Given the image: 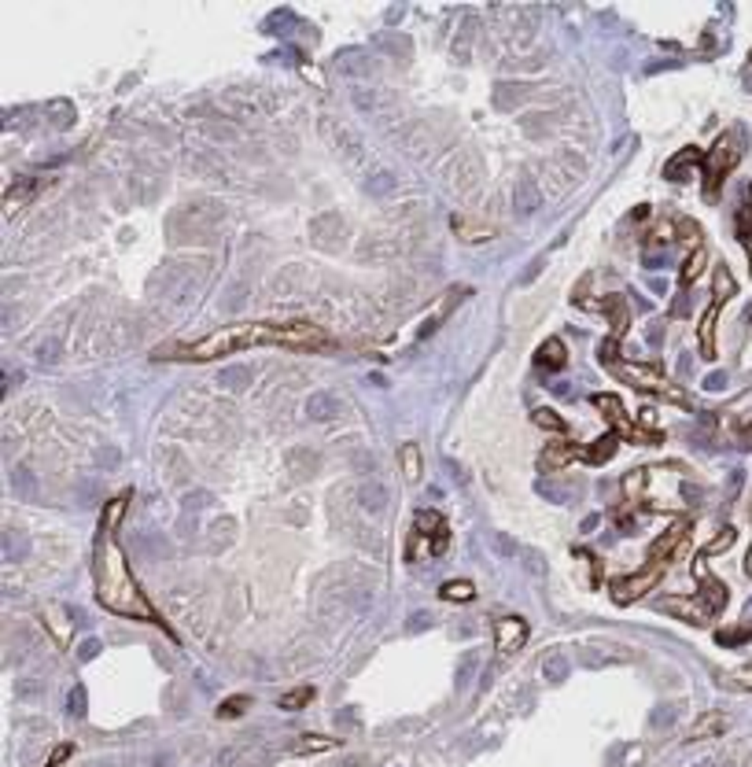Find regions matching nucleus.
Listing matches in <instances>:
<instances>
[{
  "label": "nucleus",
  "mask_w": 752,
  "mask_h": 767,
  "mask_svg": "<svg viewBox=\"0 0 752 767\" xmlns=\"http://www.w3.org/2000/svg\"><path fill=\"white\" fill-rule=\"evenodd\" d=\"M96 597L103 609H111L119 616H137V620L155 616L148 597L137 587V579L129 576L126 553L119 550V542H114L107 528L100 531V542H96Z\"/></svg>",
  "instance_id": "nucleus-1"
},
{
  "label": "nucleus",
  "mask_w": 752,
  "mask_h": 767,
  "mask_svg": "<svg viewBox=\"0 0 752 767\" xmlns=\"http://www.w3.org/2000/svg\"><path fill=\"white\" fill-rule=\"evenodd\" d=\"M258 343H284V325H229V329H218L196 343L166 347V355H177L185 362H211V358L236 355L243 347H258Z\"/></svg>",
  "instance_id": "nucleus-2"
},
{
  "label": "nucleus",
  "mask_w": 752,
  "mask_h": 767,
  "mask_svg": "<svg viewBox=\"0 0 752 767\" xmlns=\"http://www.w3.org/2000/svg\"><path fill=\"white\" fill-rule=\"evenodd\" d=\"M624 491H627V498H634L638 505H645V509H679L682 495H686L682 476H675L671 469H664V465L627 472Z\"/></svg>",
  "instance_id": "nucleus-3"
},
{
  "label": "nucleus",
  "mask_w": 752,
  "mask_h": 767,
  "mask_svg": "<svg viewBox=\"0 0 752 767\" xmlns=\"http://www.w3.org/2000/svg\"><path fill=\"white\" fill-rule=\"evenodd\" d=\"M443 177H446V188H450L458 200H476V196H479V185H483V163H479L476 151H458V155L446 163Z\"/></svg>",
  "instance_id": "nucleus-4"
},
{
  "label": "nucleus",
  "mask_w": 752,
  "mask_h": 767,
  "mask_svg": "<svg viewBox=\"0 0 752 767\" xmlns=\"http://www.w3.org/2000/svg\"><path fill=\"white\" fill-rule=\"evenodd\" d=\"M742 163V133L737 129H730V133H723L716 140V148H712L705 155V174H708V196H716L719 181L727 177L734 166Z\"/></svg>",
  "instance_id": "nucleus-5"
},
{
  "label": "nucleus",
  "mask_w": 752,
  "mask_h": 767,
  "mask_svg": "<svg viewBox=\"0 0 752 767\" xmlns=\"http://www.w3.org/2000/svg\"><path fill=\"white\" fill-rule=\"evenodd\" d=\"M612 373L619 376V380H627V384H634V387H642V392H653V395H664V399H671V402H686V392L682 387H675L668 380L664 373H660L656 366H645V362H634V366H612Z\"/></svg>",
  "instance_id": "nucleus-6"
},
{
  "label": "nucleus",
  "mask_w": 752,
  "mask_h": 767,
  "mask_svg": "<svg viewBox=\"0 0 752 767\" xmlns=\"http://www.w3.org/2000/svg\"><path fill=\"white\" fill-rule=\"evenodd\" d=\"M539 174H542V181H546V192H550V196H564L568 188L582 181V174H587V163H582L576 151H561V155H553V159L542 163Z\"/></svg>",
  "instance_id": "nucleus-7"
},
{
  "label": "nucleus",
  "mask_w": 752,
  "mask_h": 767,
  "mask_svg": "<svg viewBox=\"0 0 752 767\" xmlns=\"http://www.w3.org/2000/svg\"><path fill=\"white\" fill-rule=\"evenodd\" d=\"M222 218H225V214H222V207H218V203L200 200V203H188L185 211L174 218V225H185V222H188L192 237H211V232L222 225Z\"/></svg>",
  "instance_id": "nucleus-8"
},
{
  "label": "nucleus",
  "mask_w": 752,
  "mask_h": 767,
  "mask_svg": "<svg viewBox=\"0 0 752 767\" xmlns=\"http://www.w3.org/2000/svg\"><path fill=\"white\" fill-rule=\"evenodd\" d=\"M310 240L317 248H336V244L347 240V218L340 211H321L310 218Z\"/></svg>",
  "instance_id": "nucleus-9"
},
{
  "label": "nucleus",
  "mask_w": 752,
  "mask_h": 767,
  "mask_svg": "<svg viewBox=\"0 0 752 767\" xmlns=\"http://www.w3.org/2000/svg\"><path fill=\"white\" fill-rule=\"evenodd\" d=\"M656 579H660V565H649L645 572H638V576H624V579H616L612 583V597L619 605H631L634 597H642L645 590H653L656 587Z\"/></svg>",
  "instance_id": "nucleus-10"
},
{
  "label": "nucleus",
  "mask_w": 752,
  "mask_h": 767,
  "mask_svg": "<svg viewBox=\"0 0 752 767\" xmlns=\"http://www.w3.org/2000/svg\"><path fill=\"white\" fill-rule=\"evenodd\" d=\"M527 642V620L524 616H502L495 623V646L498 653H513Z\"/></svg>",
  "instance_id": "nucleus-11"
},
{
  "label": "nucleus",
  "mask_w": 752,
  "mask_h": 767,
  "mask_svg": "<svg viewBox=\"0 0 752 767\" xmlns=\"http://www.w3.org/2000/svg\"><path fill=\"white\" fill-rule=\"evenodd\" d=\"M513 211L520 214V218H531V214H539L542 211V185L535 177H520L516 181V188H513Z\"/></svg>",
  "instance_id": "nucleus-12"
},
{
  "label": "nucleus",
  "mask_w": 752,
  "mask_h": 767,
  "mask_svg": "<svg viewBox=\"0 0 752 767\" xmlns=\"http://www.w3.org/2000/svg\"><path fill=\"white\" fill-rule=\"evenodd\" d=\"M594 406H598L605 417H608V424L616 428V432H624L627 439H638V428H634L631 421H627V410H624V402H619L616 395H594Z\"/></svg>",
  "instance_id": "nucleus-13"
},
{
  "label": "nucleus",
  "mask_w": 752,
  "mask_h": 767,
  "mask_svg": "<svg viewBox=\"0 0 752 767\" xmlns=\"http://www.w3.org/2000/svg\"><path fill=\"white\" fill-rule=\"evenodd\" d=\"M701 163H705V151H701V148H682L675 159H668L664 177H668V181H679V185H682V181L693 177V170H697Z\"/></svg>",
  "instance_id": "nucleus-14"
},
{
  "label": "nucleus",
  "mask_w": 752,
  "mask_h": 767,
  "mask_svg": "<svg viewBox=\"0 0 752 767\" xmlns=\"http://www.w3.org/2000/svg\"><path fill=\"white\" fill-rule=\"evenodd\" d=\"M660 609H664V613H671V616H682L686 623H705V620L712 616V609L701 602V597H693V602H686V597H664V602H660Z\"/></svg>",
  "instance_id": "nucleus-15"
},
{
  "label": "nucleus",
  "mask_w": 752,
  "mask_h": 767,
  "mask_svg": "<svg viewBox=\"0 0 752 767\" xmlns=\"http://www.w3.org/2000/svg\"><path fill=\"white\" fill-rule=\"evenodd\" d=\"M284 461H288V476L292 479H306V476H314L317 472V465H321V458L310 447H292L288 454H284Z\"/></svg>",
  "instance_id": "nucleus-16"
},
{
  "label": "nucleus",
  "mask_w": 752,
  "mask_h": 767,
  "mask_svg": "<svg viewBox=\"0 0 752 767\" xmlns=\"http://www.w3.org/2000/svg\"><path fill=\"white\" fill-rule=\"evenodd\" d=\"M450 225H453V232H458V240H465V244H487L490 237H495V225L472 222V218H465V214H453Z\"/></svg>",
  "instance_id": "nucleus-17"
},
{
  "label": "nucleus",
  "mask_w": 752,
  "mask_h": 767,
  "mask_svg": "<svg viewBox=\"0 0 752 767\" xmlns=\"http://www.w3.org/2000/svg\"><path fill=\"white\" fill-rule=\"evenodd\" d=\"M340 399H336L332 392H314L306 399V417L310 421H332V417H340Z\"/></svg>",
  "instance_id": "nucleus-18"
},
{
  "label": "nucleus",
  "mask_w": 752,
  "mask_h": 767,
  "mask_svg": "<svg viewBox=\"0 0 752 767\" xmlns=\"http://www.w3.org/2000/svg\"><path fill=\"white\" fill-rule=\"evenodd\" d=\"M686 531H690V524H686V520H675V524H671L664 535L653 542V550H649V565H660V557H668L671 550H675V546L682 542ZM660 568H664V565H660Z\"/></svg>",
  "instance_id": "nucleus-19"
},
{
  "label": "nucleus",
  "mask_w": 752,
  "mask_h": 767,
  "mask_svg": "<svg viewBox=\"0 0 752 767\" xmlns=\"http://www.w3.org/2000/svg\"><path fill=\"white\" fill-rule=\"evenodd\" d=\"M358 505H361L366 513H384V505H387V491H384L380 479H366V484L358 487Z\"/></svg>",
  "instance_id": "nucleus-20"
},
{
  "label": "nucleus",
  "mask_w": 752,
  "mask_h": 767,
  "mask_svg": "<svg viewBox=\"0 0 752 767\" xmlns=\"http://www.w3.org/2000/svg\"><path fill=\"white\" fill-rule=\"evenodd\" d=\"M325 129H329L332 144L340 148V155H343L347 163H358V159H361V140H358L347 126H340V129H336V126H325Z\"/></svg>",
  "instance_id": "nucleus-21"
},
{
  "label": "nucleus",
  "mask_w": 752,
  "mask_h": 767,
  "mask_svg": "<svg viewBox=\"0 0 752 767\" xmlns=\"http://www.w3.org/2000/svg\"><path fill=\"white\" fill-rule=\"evenodd\" d=\"M564 362H568V347L557 340V336H550V340L539 347V366L542 369H564Z\"/></svg>",
  "instance_id": "nucleus-22"
},
{
  "label": "nucleus",
  "mask_w": 752,
  "mask_h": 767,
  "mask_svg": "<svg viewBox=\"0 0 752 767\" xmlns=\"http://www.w3.org/2000/svg\"><path fill=\"white\" fill-rule=\"evenodd\" d=\"M605 314L612 318V336L619 340V332L627 329V318H631V310H627V299L624 295H605Z\"/></svg>",
  "instance_id": "nucleus-23"
},
{
  "label": "nucleus",
  "mask_w": 752,
  "mask_h": 767,
  "mask_svg": "<svg viewBox=\"0 0 752 767\" xmlns=\"http://www.w3.org/2000/svg\"><path fill=\"white\" fill-rule=\"evenodd\" d=\"M398 465H402V476H406L409 484H417V479H421V447L417 443H402L398 447Z\"/></svg>",
  "instance_id": "nucleus-24"
},
{
  "label": "nucleus",
  "mask_w": 752,
  "mask_h": 767,
  "mask_svg": "<svg viewBox=\"0 0 752 767\" xmlns=\"http://www.w3.org/2000/svg\"><path fill=\"white\" fill-rule=\"evenodd\" d=\"M723 731H727V716L723 712H708V716H701V723H693L690 742H705V738H716Z\"/></svg>",
  "instance_id": "nucleus-25"
},
{
  "label": "nucleus",
  "mask_w": 752,
  "mask_h": 767,
  "mask_svg": "<svg viewBox=\"0 0 752 767\" xmlns=\"http://www.w3.org/2000/svg\"><path fill=\"white\" fill-rule=\"evenodd\" d=\"M716 318H719V306H708L701 318V355L705 358H716Z\"/></svg>",
  "instance_id": "nucleus-26"
},
{
  "label": "nucleus",
  "mask_w": 752,
  "mask_h": 767,
  "mask_svg": "<svg viewBox=\"0 0 752 767\" xmlns=\"http://www.w3.org/2000/svg\"><path fill=\"white\" fill-rule=\"evenodd\" d=\"M218 384L229 387V392H243V387H251V369L248 366H225L222 373H218Z\"/></svg>",
  "instance_id": "nucleus-27"
},
{
  "label": "nucleus",
  "mask_w": 752,
  "mask_h": 767,
  "mask_svg": "<svg viewBox=\"0 0 752 767\" xmlns=\"http://www.w3.org/2000/svg\"><path fill=\"white\" fill-rule=\"evenodd\" d=\"M616 454V435H601L598 443H590L587 450H579V458L582 461H590V465H601V461H608Z\"/></svg>",
  "instance_id": "nucleus-28"
},
{
  "label": "nucleus",
  "mask_w": 752,
  "mask_h": 767,
  "mask_svg": "<svg viewBox=\"0 0 752 767\" xmlns=\"http://www.w3.org/2000/svg\"><path fill=\"white\" fill-rule=\"evenodd\" d=\"M395 174L391 170H373L369 177H366V192L369 196H387V192H395Z\"/></svg>",
  "instance_id": "nucleus-29"
},
{
  "label": "nucleus",
  "mask_w": 752,
  "mask_h": 767,
  "mask_svg": "<svg viewBox=\"0 0 752 767\" xmlns=\"http://www.w3.org/2000/svg\"><path fill=\"white\" fill-rule=\"evenodd\" d=\"M568 657L564 653H550L546 660H542V675H546V683H564L568 679Z\"/></svg>",
  "instance_id": "nucleus-30"
},
{
  "label": "nucleus",
  "mask_w": 752,
  "mask_h": 767,
  "mask_svg": "<svg viewBox=\"0 0 752 767\" xmlns=\"http://www.w3.org/2000/svg\"><path fill=\"white\" fill-rule=\"evenodd\" d=\"M439 594H443L446 602H472L476 587H472L469 579H450V583H443V587H439Z\"/></svg>",
  "instance_id": "nucleus-31"
},
{
  "label": "nucleus",
  "mask_w": 752,
  "mask_h": 767,
  "mask_svg": "<svg viewBox=\"0 0 752 767\" xmlns=\"http://www.w3.org/2000/svg\"><path fill=\"white\" fill-rule=\"evenodd\" d=\"M45 114L52 119V126L56 129H67L70 122H74V107L67 100H52V103H45Z\"/></svg>",
  "instance_id": "nucleus-32"
},
{
  "label": "nucleus",
  "mask_w": 752,
  "mask_h": 767,
  "mask_svg": "<svg viewBox=\"0 0 752 767\" xmlns=\"http://www.w3.org/2000/svg\"><path fill=\"white\" fill-rule=\"evenodd\" d=\"M705 262H708V255H705V248H697L690 258H686V266H682V273H679V281L682 284H693L697 277L705 273Z\"/></svg>",
  "instance_id": "nucleus-33"
},
{
  "label": "nucleus",
  "mask_w": 752,
  "mask_h": 767,
  "mask_svg": "<svg viewBox=\"0 0 752 767\" xmlns=\"http://www.w3.org/2000/svg\"><path fill=\"white\" fill-rule=\"evenodd\" d=\"M701 602L716 613L719 605H727V587L723 583H716V579H705V590H701Z\"/></svg>",
  "instance_id": "nucleus-34"
},
{
  "label": "nucleus",
  "mask_w": 752,
  "mask_h": 767,
  "mask_svg": "<svg viewBox=\"0 0 752 767\" xmlns=\"http://www.w3.org/2000/svg\"><path fill=\"white\" fill-rule=\"evenodd\" d=\"M243 708H251V697L236 694V697H229V701L218 705V716H222V720H236V716H243Z\"/></svg>",
  "instance_id": "nucleus-35"
},
{
  "label": "nucleus",
  "mask_w": 752,
  "mask_h": 767,
  "mask_svg": "<svg viewBox=\"0 0 752 767\" xmlns=\"http://www.w3.org/2000/svg\"><path fill=\"white\" fill-rule=\"evenodd\" d=\"M476 668H479V653H476V649H469V653L461 657V664H458V690H465V686L472 683Z\"/></svg>",
  "instance_id": "nucleus-36"
},
{
  "label": "nucleus",
  "mask_w": 752,
  "mask_h": 767,
  "mask_svg": "<svg viewBox=\"0 0 752 767\" xmlns=\"http://www.w3.org/2000/svg\"><path fill=\"white\" fill-rule=\"evenodd\" d=\"M336 742L332 738H321V734H306V738H299V742L292 745V752H329Z\"/></svg>",
  "instance_id": "nucleus-37"
},
{
  "label": "nucleus",
  "mask_w": 752,
  "mask_h": 767,
  "mask_svg": "<svg viewBox=\"0 0 752 767\" xmlns=\"http://www.w3.org/2000/svg\"><path fill=\"white\" fill-rule=\"evenodd\" d=\"M11 487H15L22 498H33V495H37V479H33L30 469H15V472H11Z\"/></svg>",
  "instance_id": "nucleus-38"
},
{
  "label": "nucleus",
  "mask_w": 752,
  "mask_h": 767,
  "mask_svg": "<svg viewBox=\"0 0 752 767\" xmlns=\"http://www.w3.org/2000/svg\"><path fill=\"white\" fill-rule=\"evenodd\" d=\"M472 30H476V19H465L461 37L453 41V56H458V59H469V48H472V37H476Z\"/></svg>",
  "instance_id": "nucleus-39"
},
{
  "label": "nucleus",
  "mask_w": 752,
  "mask_h": 767,
  "mask_svg": "<svg viewBox=\"0 0 752 767\" xmlns=\"http://www.w3.org/2000/svg\"><path fill=\"white\" fill-rule=\"evenodd\" d=\"M576 454H579L576 447H564V443H557L553 450H546V454H542V465H546V469H557V465H564L568 458H576Z\"/></svg>",
  "instance_id": "nucleus-40"
},
{
  "label": "nucleus",
  "mask_w": 752,
  "mask_h": 767,
  "mask_svg": "<svg viewBox=\"0 0 752 767\" xmlns=\"http://www.w3.org/2000/svg\"><path fill=\"white\" fill-rule=\"evenodd\" d=\"M33 192H37V181H33V177H19V185H11L4 200H8V207H11V203H22L26 196H33Z\"/></svg>",
  "instance_id": "nucleus-41"
},
{
  "label": "nucleus",
  "mask_w": 752,
  "mask_h": 767,
  "mask_svg": "<svg viewBox=\"0 0 752 767\" xmlns=\"http://www.w3.org/2000/svg\"><path fill=\"white\" fill-rule=\"evenodd\" d=\"M310 697H314V690H310V686H299V690H292V694L280 697V708H284V712H295V708H303Z\"/></svg>",
  "instance_id": "nucleus-42"
},
{
  "label": "nucleus",
  "mask_w": 752,
  "mask_h": 767,
  "mask_svg": "<svg viewBox=\"0 0 752 767\" xmlns=\"http://www.w3.org/2000/svg\"><path fill=\"white\" fill-rule=\"evenodd\" d=\"M37 362H41V366H56L59 362V340L56 336H48L45 343H37Z\"/></svg>",
  "instance_id": "nucleus-43"
},
{
  "label": "nucleus",
  "mask_w": 752,
  "mask_h": 767,
  "mask_svg": "<svg viewBox=\"0 0 752 767\" xmlns=\"http://www.w3.org/2000/svg\"><path fill=\"white\" fill-rule=\"evenodd\" d=\"M67 712H70L74 720H82V716H85V686H77V683H74V690L67 694Z\"/></svg>",
  "instance_id": "nucleus-44"
},
{
  "label": "nucleus",
  "mask_w": 752,
  "mask_h": 767,
  "mask_svg": "<svg viewBox=\"0 0 752 767\" xmlns=\"http://www.w3.org/2000/svg\"><path fill=\"white\" fill-rule=\"evenodd\" d=\"M535 424H539V428H550V432H564V421L557 417L553 410H535Z\"/></svg>",
  "instance_id": "nucleus-45"
},
{
  "label": "nucleus",
  "mask_w": 752,
  "mask_h": 767,
  "mask_svg": "<svg viewBox=\"0 0 752 767\" xmlns=\"http://www.w3.org/2000/svg\"><path fill=\"white\" fill-rule=\"evenodd\" d=\"M734 292H737V284H734V277H730V273H727V269H719V273H716V295H719V299H730Z\"/></svg>",
  "instance_id": "nucleus-46"
},
{
  "label": "nucleus",
  "mask_w": 752,
  "mask_h": 767,
  "mask_svg": "<svg viewBox=\"0 0 752 767\" xmlns=\"http://www.w3.org/2000/svg\"><path fill=\"white\" fill-rule=\"evenodd\" d=\"M679 232L686 237V244H693V251L701 248V229H697V225L690 222V218H679Z\"/></svg>",
  "instance_id": "nucleus-47"
},
{
  "label": "nucleus",
  "mask_w": 752,
  "mask_h": 767,
  "mask_svg": "<svg viewBox=\"0 0 752 767\" xmlns=\"http://www.w3.org/2000/svg\"><path fill=\"white\" fill-rule=\"evenodd\" d=\"M122 513H126V495H122V498H114V502H107V524H103V528L114 531V524L122 520Z\"/></svg>",
  "instance_id": "nucleus-48"
},
{
  "label": "nucleus",
  "mask_w": 752,
  "mask_h": 767,
  "mask_svg": "<svg viewBox=\"0 0 752 767\" xmlns=\"http://www.w3.org/2000/svg\"><path fill=\"white\" fill-rule=\"evenodd\" d=\"M22 539H15V531H8L4 535V561H11V557H22Z\"/></svg>",
  "instance_id": "nucleus-49"
},
{
  "label": "nucleus",
  "mask_w": 752,
  "mask_h": 767,
  "mask_svg": "<svg viewBox=\"0 0 752 767\" xmlns=\"http://www.w3.org/2000/svg\"><path fill=\"white\" fill-rule=\"evenodd\" d=\"M424 627H432V613H413V616L406 620V631H409V634H421Z\"/></svg>",
  "instance_id": "nucleus-50"
},
{
  "label": "nucleus",
  "mask_w": 752,
  "mask_h": 767,
  "mask_svg": "<svg viewBox=\"0 0 752 767\" xmlns=\"http://www.w3.org/2000/svg\"><path fill=\"white\" fill-rule=\"evenodd\" d=\"M727 546H734V528H723V531H719V539L708 546V553H719V550H727Z\"/></svg>",
  "instance_id": "nucleus-51"
},
{
  "label": "nucleus",
  "mask_w": 752,
  "mask_h": 767,
  "mask_svg": "<svg viewBox=\"0 0 752 767\" xmlns=\"http://www.w3.org/2000/svg\"><path fill=\"white\" fill-rule=\"evenodd\" d=\"M96 653H100V642H96V639H89V642H82V649H77V657H82V660H93Z\"/></svg>",
  "instance_id": "nucleus-52"
},
{
  "label": "nucleus",
  "mask_w": 752,
  "mask_h": 767,
  "mask_svg": "<svg viewBox=\"0 0 752 767\" xmlns=\"http://www.w3.org/2000/svg\"><path fill=\"white\" fill-rule=\"evenodd\" d=\"M70 752H74V745H59L56 752H52V760H48L45 767H59L63 760H67V757H70Z\"/></svg>",
  "instance_id": "nucleus-53"
},
{
  "label": "nucleus",
  "mask_w": 752,
  "mask_h": 767,
  "mask_svg": "<svg viewBox=\"0 0 752 767\" xmlns=\"http://www.w3.org/2000/svg\"><path fill=\"white\" fill-rule=\"evenodd\" d=\"M206 502H211V495H206V491H196V495H188V498H185L188 509H203Z\"/></svg>",
  "instance_id": "nucleus-54"
},
{
  "label": "nucleus",
  "mask_w": 752,
  "mask_h": 767,
  "mask_svg": "<svg viewBox=\"0 0 752 767\" xmlns=\"http://www.w3.org/2000/svg\"><path fill=\"white\" fill-rule=\"evenodd\" d=\"M727 384V373H712V376H705V387L708 392H719V387Z\"/></svg>",
  "instance_id": "nucleus-55"
},
{
  "label": "nucleus",
  "mask_w": 752,
  "mask_h": 767,
  "mask_svg": "<svg viewBox=\"0 0 752 767\" xmlns=\"http://www.w3.org/2000/svg\"><path fill=\"white\" fill-rule=\"evenodd\" d=\"M214 535H218V539H229V535H232V520H218V524H214Z\"/></svg>",
  "instance_id": "nucleus-56"
},
{
  "label": "nucleus",
  "mask_w": 752,
  "mask_h": 767,
  "mask_svg": "<svg viewBox=\"0 0 752 767\" xmlns=\"http://www.w3.org/2000/svg\"><path fill=\"white\" fill-rule=\"evenodd\" d=\"M495 546H498V550H502V553H513V546H509V542H505V539H502V535H498V539H495Z\"/></svg>",
  "instance_id": "nucleus-57"
},
{
  "label": "nucleus",
  "mask_w": 752,
  "mask_h": 767,
  "mask_svg": "<svg viewBox=\"0 0 752 767\" xmlns=\"http://www.w3.org/2000/svg\"><path fill=\"white\" fill-rule=\"evenodd\" d=\"M343 767H358V760H347V764H343Z\"/></svg>",
  "instance_id": "nucleus-58"
},
{
  "label": "nucleus",
  "mask_w": 752,
  "mask_h": 767,
  "mask_svg": "<svg viewBox=\"0 0 752 767\" xmlns=\"http://www.w3.org/2000/svg\"><path fill=\"white\" fill-rule=\"evenodd\" d=\"M749 572H752V553H749Z\"/></svg>",
  "instance_id": "nucleus-59"
},
{
  "label": "nucleus",
  "mask_w": 752,
  "mask_h": 767,
  "mask_svg": "<svg viewBox=\"0 0 752 767\" xmlns=\"http://www.w3.org/2000/svg\"><path fill=\"white\" fill-rule=\"evenodd\" d=\"M749 767H752V757H749Z\"/></svg>",
  "instance_id": "nucleus-60"
}]
</instances>
